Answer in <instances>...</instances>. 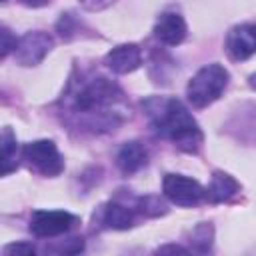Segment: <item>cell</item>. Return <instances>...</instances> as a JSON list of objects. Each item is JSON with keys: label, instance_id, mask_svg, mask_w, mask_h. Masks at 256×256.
I'll return each mask as SVG.
<instances>
[{"label": "cell", "instance_id": "8", "mask_svg": "<svg viewBox=\"0 0 256 256\" xmlns=\"http://www.w3.org/2000/svg\"><path fill=\"white\" fill-rule=\"evenodd\" d=\"M226 52L232 60H246L256 52V26L254 24H238L230 28L226 34Z\"/></svg>", "mask_w": 256, "mask_h": 256}, {"label": "cell", "instance_id": "6", "mask_svg": "<svg viewBox=\"0 0 256 256\" xmlns=\"http://www.w3.org/2000/svg\"><path fill=\"white\" fill-rule=\"evenodd\" d=\"M78 218L66 210H36L30 218V230L38 238H52L66 234Z\"/></svg>", "mask_w": 256, "mask_h": 256}, {"label": "cell", "instance_id": "20", "mask_svg": "<svg viewBox=\"0 0 256 256\" xmlns=\"http://www.w3.org/2000/svg\"><path fill=\"white\" fill-rule=\"evenodd\" d=\"M156 252L158 254H166V252H188V248H182L178 244H166V246H160Z\"/></svg>", "mask_w": 256, "mask_h": 256}, {"label": "cell", "instance_id": "2", "mask_svg": "<svg viewBox=\"0 0 256 256\" xmlns=\"http://www.w3.org/2000/svg\"><path fill=\"white\" fill-rule=\"evenodd\" d=\"M144 110L148 114L150 126L160 138L170 140L184 152H198L202 144V130L180 100L168 96H152L144 102Z\"/></svg>", "mask_w": 256, "mask_h": 256}, {"label": "cell", "instance_id": "10", "mask_svg": "<svg viewBox=\"0 0 256 256\" xmlns=\"http://www.w3.org/2000/svg\"><path fill=\"white\" fill-rule=\"evenodd\" d=\"M104 64L114 74H128V72H134L136 68H140L142 52L136 44H120L104 56Z\"/></svg>", "mask_w": 256, "mask_h": 256}, {"label": "cell", "instance_id": "16", "mask_svg": "<svg viewBox=\"0 0 256 256\" xmlns=\"http://www.w3.org/2000/svg\"><path fill=\"white\" fill-rule=\"evenodd\" d=\"M142 214H146V216H160V214H164L166 212V206H164V202L158 198V196H142V198H138V206H136Z\"/></svg>", "mask_w": 256, "mask_h": 256}, {"label": "cell", "instance_id": "14", "mask_svg": "<svg viewBox=\"0 0 256 256\" xmlns=\"http://www.w3.org/2000/svg\"><path fill=\"white\" fill-rule=\"evenodd\" d=\"M18 166V142L14 132L6 126L2 130V174L8 176Z\"/></svg>", "mask_w": 256, "mask_h": 256}, {"label": "cell", "instance_id": "19", "mask_svg": "<svg viewBox=\"0 0 256 256\" xmlns=\"http://www.w3.org/2000/svg\"><path fill=\"white\" fill-rule=\"evenodd\" d=\"M112 2H114V0H80V4H82L86 10H90V12H100V10L108 8Z\"/></svg>", "mask_w": 256, "mask_h": 256}, {"label": "cell", "instance_id": "12", "mask_svg": "<svg viewBox=\"0 0 256 256\" xmlns=\"http://www.w3.org/2000/svg\"><path fill=\"white\" fill-rule=\"evenodd\" d=\"M96 218H98L100 226L112 228V230H128L134 224V212L130 208H126L124 204H118V202L102 204Z\"/></svg>", "mask_w": 256, "mask_h": 256}, {"label": "cell", "instance_id": "1", "mask_svg": "<svg viewBox=\"0 0 256 256\" xmlns=\"http://www.w3.org/2000/svg\"><path fill=\"white\" fill-rule=\"evenodd\" d=\"M64 114L76 128L108 132L126 118L124 94L106 76L80 78L64 94Z\"/></svg>", "mask_w": 256, "mask_h": 256}, {"label": "cell", "instance_id": "5", "mask_svg": "<svg viewBox=\"0 0 256 256\" xmlns=\"http://www.w3.org/2000/svg\"><path fill=\"white\" fill-rule=\"evenodd\" d=\"M162 190L172 204L184 208L196 206L206 198V188L198 180L188 178L184 174H166L162 180Z\"/></svg>", "mask_w": 256, "mask_h": 256}, {"label": "cell", "instance_id": "13", "mask_svg": "<svg viewBox=\"0 0 256 256\" xmlns=\"http://www.w3.org/2000/svg\"><path fill=\"white\" fill-rule=\"evenodd\" d=\"M240 192V184L226 172L216 170L206 188V198L210 202H228Z\"/></svg>", "mask_w": 256, "mask_h": 256}, {"label": "cell", "instance_id": "7", "mask_svg": "<svg viewBox=\"0 0 256 256\" xmlns=\"http://www.w3.org/2000/svg\"><path fill=\"white\" fill-rule=\"evenodd\" d=\"M52 46H54V40L48 32H42V30L26 32L22 38H18V44L14 48V58L20 66H36L46 58Z\"/></svg>", "mask_w": 256, "mask_h": 256}, {"label": "cell", "instance_id": "17", "mask_svg": "<svg viewBox=\"0 0 256 256\" xmlns=\"http://www.w3.org/2000/svg\"><path fill=\"white\" fill-rule=\"evenodd\" d=\"M18 40L12 36V32L8 28H2V58H6L10 52H14Z\"/></svg>", "mask_w": 256, "mask_h": 256}, {"label": "cell", "instance_id": "9", "mask_svg": "<svg viewBox=\"0 0 256 256\" xmlns=\"http://www.w3.org/2000/svg\"><path fill=\"white\" fill-rule=\"evenodd\" d=\"M188 34V26L182 14L174 12V10H166L158 16L156 24H154V36L158 42L166 44V46H178L184 42Z\"/></svg>", "mask_w": 256, "mask_h": 256}, {"label": "cell", "instance_id": "11", "mask_svg": "<svg viewBox=\"0 0 256 256\" xmlns=\"http://www.w3.org/2000/svg\"><path fill=\"white\" fill-rule=\"evenodd\" d=\"M146 164H148V152L140 142L132 140V142H126L120 146V150L116 154V166L122 174L130 176V174L138 172L140 168H144Z\"/></svg>", "mask_w": 256, "mask_h": 256}, {"label": "cell", "instance_id": "22", "mask_svg": "<svg viewBox=\"0 0 256 256\" xmlns=\"http://www.w3.org/2000/svg\"><path fill=\"white\" fill-rule=\"evenodd\" d=\"M250 86H252V88L256 90V72H254V74L250 76Z\"/></svg>", "mask_w": 256, "mask_h": 256}, {"label": "cell", "instance_id": "3", "mask_svg": "<svg viewBox=\"0 0 256 256\" xmlns=\"http://www.w3.org/2000/svg\"><path fill=\"white\" fill-rule=\"evenodd\" d=\"M228 80H230V74L222 64L212 62V64L202 66L186 86L188 102L194 108L210 106L214 100L222 96V92L228 86Z\"/></svg>", "mask_w": 256, "mask_h": 256}, {"label": "cell", "instance_id": "18", "mask_svg": "<svg viewBox=\"0 0 256 256\" xmlns=\"http://www.w3.org/2000/svg\"><path fill=\"white\" fill-rule=\"evenodd\" d=\"M2 254H6V256H10V254H34V246L26 244V242H16V244L4 246Z\"/></svg>", "mask_w": 256, "mask_h": 256}, {"label": "cell", "instance_id": "21", "mask_svg": "<svg viewBox=\"0 0 256 256\" xmlns=\"http://www.w3.org/2000/svg\"><path fill=\"white\" fill-rule=\"evenodd\" d=\"M18 2L28 6V8H40V6H46L50 0H18Z\"/></svg>", "mask_w": 256, "mask_h": 256}, {"label": "cell", "instance_id": "15", "mask_svg": "<svg viewBox=\"0 0 256 256\" xmlns=\"http://www.w3.org/2000/svg\"><path fill=\"white\" fill-rule=\"evenodd\" d=\"M212 238H214V228L210 222H200L192 230V244L198 252H208L212 248Z\"/></svg>", "mask_w": 256, "mask_h": 256}, {"label": "cell", "instance_id": "4", "mask_svg": "<svg viewBox=\"0 0 256 256\" xmlns=\"http://www.w3.org/2000/svg\"><path fill=\"white\" fill-rule=\"evenodd\" d=\"M22 158L42 176H58L64 170V158L52 140H34L22 148Z\"/></svg>", "mask_w": 256, "mask_h": 256}]
</instances>
